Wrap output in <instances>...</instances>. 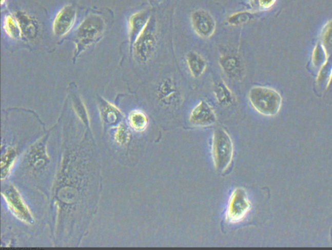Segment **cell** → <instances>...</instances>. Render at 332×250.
Instances as JSON below:
<instances>
[{"mask_svg":"<svg viewBox=\"0 0 332 250\" xmlns=\"http://www.w3.org/2000/svg\"><path fill=\"white\" fill-rule=\"evenodd\" d=\"M4 28L6 34L12 39H18L22 36L21 28L16 17L7 15L5 18Z\"/></svg>","mask_w":332,"mask_h":250,"instance_id":"4fadbf2b","label":"cell"},{"mask_svg":"<svg viewBox=\"0 0 332 250\" xmlns=\"http://www.w3.org/2000/svg\"><path fill=\"white\" fill-rule=\"evenodd\" d=\"M276 0H250V5L254 9L265 11L274 6Z\"/></svg>","mask_w":332,"mask_h":250,"instance_id":"ffe728a7","label":"cell"},{"mask_svg":"<svg viewBox=\"0 0 332 250\" xmlns=\"http://www.w3.org/2000/svg\"><path fill=\"white\" fill-rule=\"evenodd\" d=\"M150 17L147 12H136L130 16L129 20V28L130 37L135 41L138 36L141 33L149 21Z\"/></svg>","mask_w":332,"mask_h":250,"instance_id":"30bf717a","label":"cell"},{"mask_svg":"<svg viewBox=\"0 0 332 250\" xmlns=\"http://www.w3.org/2000/svg\"><path fill=\"white\" fill-rule=\"evenodd\" d=\"M16 159V153L13 148H9L2 157V176L6 177L13 167Z\"/></svg>","mask_w":332,"mask_h":250,"instance_id":"2e32d148","label":"cell"},{"mask_svg":"<svg viewBox=\"0 0 332 250\" xmlns=\"http://www.w3.org/2000/svg\"><path fill=\"white\" fill-rule=\"evenodd\" d=\"M215 95L219 102L222 105H228L232 103V94L227 85L223 82H220L216 86Z\"/></svg>","mask_w":332,"mask_h":250,"instance_id":"5bb4252c","label":"cell"},{"mask_svg":"<svg viewBox=\"0 0 332 250\" xmlns=\"http://www.w3.org/2000/svg\"><path fill=\"white\" fill-rule=\"evenodd\" d=\"M250 209V204L247 193L242 188L233 192L228 203L227 219L230 223L242 221Z\"/></svg>","mask_w":332,"mask_h":250,"instance_id":"5b68a950","label":"cell"},{"mask_svg":"<svg viewBox=\"0 0 332 250\" xmlns=\"http://www.w3.org/2000/svg\"><path fill=\"white\" fill-rule=\"evenodd\" d=\"M186 62L189 70L194 78L201 76L205 70L206 61L203 57L197 52H189L186 56Z\"/></svg>","mask_w":332,"mask_h":250,"instance_id":"8fae6325","label":"cell"},{"mask_svg":"<svg viewBox=\"0 0 332 250\" xmlns=\"http://www.w3.org/2000/svg\"><path fill=\"white\" fill-rule=\"evenodd\" d=\"M16 19L18 22L19 28H21L22 35L24 34L28 37H33V34L35 33L36 29L31 19L26 14H19Z\"/></svg>","mask_w":332,"mask_h":250,"instance_id":"9a60e30c","label":"cell"},{"mask_svg":"<svg viewBox=\"0 0 332 250\" xmlns=\"http://www.w3.org/2000/svg\"><path fill=\"white\" fill-rule=\"evenodd\" d=\"M249 13L248 12H238L230 16L228 19V22L230 25L238 26L249 21Z\"/></svg>","mask_w":332,"mask_h":250,"instance_id":"d6986e66","label":"cell"},{"mask_svg":"<svg viewBox=\"0 0 332 250\" xmlns=\"http://www.w3.org/2000/svg\"><path fill=\"white\" fill-rule=\"evenodd\" d=\"M129 131L124 125L118 126L114 133V138L118 143L122 145L127 142L129 139Z\"/></svg>","mask_w":332,"mask_h":250,"instance_id":"ac0fdd59","label":"cell"},{"mask_svg":"<svg viewBox=\"0 0 332 250\" xmlns=\"http://www.w3.org/2000/svg\"><path fill=\"white\" fill-rule=\"evenodd\" d=\"M129 123L132 130L137 132L144 131L148 125V118L143 111L134 110L129 116Z\"/></svg>","mask_w":332,"mask_h":250,"instance_id":"7c38bea8","label":"cell"},{"mask_svg":"<svg viewBox=\"0 0 332 250\" xmlns=\"http://www.w3.org/2000/svg\"><path fill=\"white\" fill-rule=\"evenodd\" d=\"M313 63L320 66L318 76L329 64V75L332 78V21L324 27L321 33V42L314 49Z\"/></svg>","mask_w":332,"mask_h":250,"instance_id":"3957f363","label":"cell"},{"mask_svg":"<svg viewBox=\"0 0 332 250\" xmlns=\"http://www.w3.org/2000/svg\"><path fill=\"white\" fill-rule=\"evenodd\" d=\"M156 45L155 24L151 22L150 19L148 23L134 41L135 53L140 60L146 61L153 54Z\"/></svg>","mask_w":332,"mask_h":250,"instance_id":"277c9868","label":"cell"},{"mask_svg":"<svg viewBox=\"0 0 332 250\" xmlns=\"http://www.w3.org/2000/svg\"><path fill=\"white\" fill-rule=\"evenodd\" d=\"M6 0H1V4L3 5L5 2H6Z\"/></svg>","mask_w":332,"mask_h":250,"instance_id":"44dd1931","label":"cell"},{"mask_svg":"<svg viewBox=\"0 0 332 250\" xmlns=\"http://www.w3.org/2000/svg\"><path fill=\"white\" fill-rule=\"evenodd\" d=\"M224 70H225L229 75H236L238 71L239 70V63L236 58L232 57H227L223 59L221 62Z\"/></svg>","mask_w":332,"mask_h":250,"instance_id":"e0dca14e","label":"cell"},{"mask_svg":"<svg viewBox=\"0 0 332 250\" xmlns=\"http://www.w3.org/2000/svg\"><path fill=\"white\" fill-rule=\"evenodd\" d=\"M76 20L75 10L70 6L64 7L56 14L53 21V30L56 36L62 37L72 29Z\"/></svg>","mask_w":332,"mask_h":250,"instance_id":"9c48e42d","label":"cell"},{"mask_svg":"<svg viewBox=\"0 0 332 250\" xmlns=\"http://www.w3.org/2000/svg\"><path fill=\"white\" fill-rule=\"evenodd\" d=\"M233 147L232 140L225 130L219 129L213 136L212 155L215 167L224 172L232 162Z\"/></svg>","mask_w":332,"mask_h":250,"instance_id":"7a4b0ae2","label":"cell"},{"mask_svg":"<svg viewBox=\"0 0 332 250\" xmlns=\"http://www.w3.org/2000/svg\"><path fill=\"white\" fill-rule=\"evenodd\" d=\"M2 194L6 200L9 209L17 219L29 224L32 222L33 218L31 212L15 188H9L6 192L2 193Z\"/></svg>","mask_w":332,"mask_h":250,"instance_id":"8992f818","label":"cell"},{"mask_svg":"<svg viewBox=\"0 0 332 250\" xmlns=\"http://www.w3.org/2000/svg\"><path fill=\"white\" fill-rule=\"evenodd\" d=\"M216 121L214 111L210 104L205 101H201L191 111L189 116V122L197 127H207L213 124Z\"/></svg>","mask_w":332,"mask_h":250,"instance_id":"ba28073f","label":"cell"},{"mask_svg":"<svg viewBox=\"0 0 332 250\" xmlns=\"http://www.w3.org/2000/svg\"><path fill=\"white\" fill-rule=\"evenodd\" d=\"M248 96L253 108L261 115L275 116L281 108V96L274 88L262 86H253Z\"/></svg>","mask_w":332,"mask_h":250,"instance_id":"6da1fadb","label":"cell"},{"mask_svg":"<svg viewBox=\"0 0 332 250\" xmlns=\"http://www.w3.org/2000/svg\"><path fill=\"white\" fill-rule=\"evenodd\" d=\"M191 25L199 37L209 38L214 33L216 23L212 16L203 10L193 12L191 16Z\"/></svg>","mask_w":332,"mask_h":250,"instance_id":"52a82bcc","label":"cell"}]
</instances>
